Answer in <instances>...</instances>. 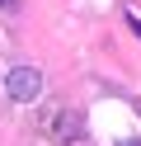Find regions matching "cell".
Returning a JSON list of instances; mask_svg holds the SVG:
<instances>
[{"instance_id": "6da1fadb", "label": "cell", "mask_w": 141, "mask_h": 146, "mask_svg": "<svg viewBox=\"0 0 141 146\" xmlns=\"http://www.w3.org/2000/svg\"><path fill=\"white\" fill-rule=\"evenodd\" d=\"M5 90H9V99H38V90H42V76H38L33 66H19V71H9Z\"/></svg>"}, {"instance_id": "7a4b0ae2", "label": "cell", "mask_w": 141, "mask_h": 146, "mask_svg": "<svg viewBox=\"0 0 141 146\" xmlns=\"http://www.w3.org/2000/svg\"><path fill=\"white\" fill-rule=\"evenodd\" d=\"M127 29H132V33H136V38H141V19H136V14H132V10H127Z\"/></svg>"}, {"instance_id": "3957f363", "label": "cell", "mask_w": 141, "mask_h": 146, "mask_svg": "<svg viewBox=\"0 0 141 146\" xmlns=\"http://www.w3.org/2000/svg\"><path fill=\"white\" fill-rule=\"evenodd\" d=\"M0 5H5V10H14V5H19V0H0Z\"/></svg>"}]
</instances>
